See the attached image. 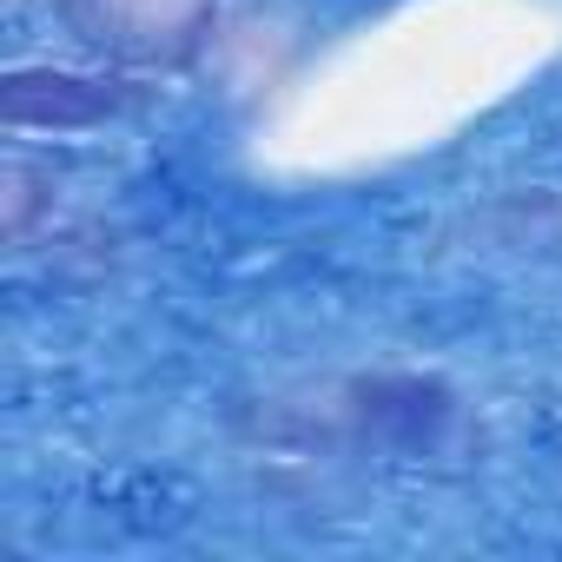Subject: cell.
<instances>
[{
  "label": "cell",
  "mask_w": 562,
  "mask_h": 562,
  "mask_svg": "<svg viewBox=\"0 0 562 562\" xmlns=\"http://www.w3.org/2000/svg\"><path fill=\"white\" fill-rule=\"evenodd\" d=\"M67 14L100 54L186 60L212 27V0H67Z\"/></svg>",
  "instance_id": "2"
},
{
  "label": "cell",
  "mask_w": 562,
  "mask_h": 562,
  "mask_svg": "<svg viewBox=\"0 0 562 562\" xmlns=\"http://www.w3.org/2000/svg\"><path fill=\"white\" fill-rule=\"evenodd\" d=\"M338 411H345V430L358 443L397 450V457H430L457 424V391L443 378L384 371V378H351Z\"/></svg>",
  "instance_id": "1"
},
{
  "label": "cell",
  "mask_w": 562,
  "mask_h": 562,
  "mask_svg": "<svg viewBox=\"0 0 562 562\" xmlns=\"http://www.w3.org/2000/svg\"><path fill=\"white\" fill-rule=\"evenodd\" d=\"M126 87L106 74H67V67H14L0 74V126L14 133H93L126 113Z\"/></svg>",
  "instance_id": "3"
}]
</instances>
